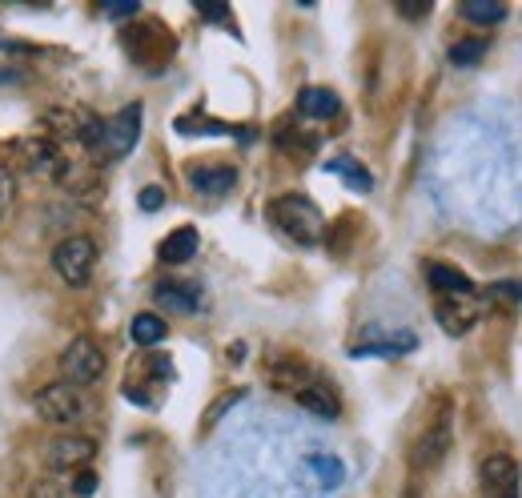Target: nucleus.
I'll list each match as a JSON object with an SVG mask.
<instances>
[{"instance_id": "nucleus-2", "label": "nucleus", "mask_w": 522, "mask_h": 498, "mask_svg": "<svg viewBox=\"0 0 522 498\" xmlns=\"http://www.w3.org/2000/svg\"><path fill=\"white\" fill-rule=\"evenodd\" d=\"M53 270L61 274L65 286H85L97 270V241L85 237V233H73L65 237L57 249H53Z\"/></svg>"}, {"instance_id": "nucleus-28", "label": "nucleus", "mask_w": 522, "mask_h": 498, "mask_svg": "<svg viewBox=\"0 0 522 498\" xmlns=\"http://www.w3.org/2000/svg\"><path fill=\"white\" fill-rule=\"evenodd\" d=\"M237 402H241V394H229V398H221V402H217V406H213V410H209L205 418H209V422H217V418H221V414H225L229 406H237Z\"/></svg>"}, {"instance_id": "nucleus-30", "label": "nucleus", "mask_w": 522, "mask_h": 498, "mask_svg": "<svg viewBox=\"0 0 522 498\" xmlns=\"http://www.w3.org/2000/svg\"><path fill=\"white\" fill-rule=\"evenodd\" d=\"M398 13H402V17H414V21H418V17H426V13H430V5H398Z\"/></svg>"}, {"instance_id": "nucleus-29", "label": "nucleus", "mask_w": 522, "mask_h": 498, "mask_svg": "<svg viewBox=\"0 0 522 498\" xmlns=\"http://www.w3.org/2000/svg\"><path fill=\"white\" fill-rule=\"evenodd\" d=\"M105 13L109 17H133V13H141V5H105Z\"/></svg>"}, {"instance_id": "nucleus-5", "label": "nucleus", "mask_w": 522, "mask_h": 498, "mask_svg": "<svg viewBox=\"0 0 522 498\" xmlns=\"http://www.w3.org/2000/svg\"><path fill=\"white\" fill-rule=\"evenodd\" d=\"M33 406H37V414H41L45 422H53V426H73V422H81V414H85V398H81V390L69 386V382H49L45 390H37Z\"/></svg>"}, {"instance_id": "nucleus-1", "label": "nucleus", "mask_w": 522, "mask_h": 498, "mask_svg": "<svg viewBox=\"0 0 522 498\" xmlns=\"http://www.w3.org/2000/svg\"><path fill=\"white\" fill-rule=\"evenodd\" d=\"M266 217H270L290 241H298V245H314V241H322V233H326L322 209H318L310 197H302V193H282V197H274V201L266 205Z\"/></svg>"}, {"instance_id": "nucleus-12", "label": "nucleus", "mask_w": 522, "mask_h": 498, "mask_svg": "<svg viewBox=\"0 0 522 498\" xmlns=\"http://www.w3.org/2000/svg\"><path fill=\"white\" fill-rule=\"evenodd\" d=\"M426 282H430V290H438V298H466V294H478L474 282H470L458 266H446V262H430V266H426Z\"/></svg>"}, {"instance_id": "nucleus-26", "label": "nucleus", "mask_w": 522, "mask_h": 498, "mask_svg": "<svg viewBox=\"0 0 522 498\" xmlns=\"http://www.w3.org/2000/svg\"><path fill=\"white\" fill-rule=\"evenodd\" d=\"M137 205H141L145 213H157V209L165 205V189H161V185H145V189L137 193Z\"/></svg>"}, {"instance_id": "nucleus-23", "label": "nucleus", "mask_w": 522, "mask_h": 498, "mask_svg": "<svg viewBox=\"0 0 522 498\" xmlns=\"http://www.w3.org/2000/svg\"><path fill=\"white\" fill-rule=\"evenodd\" d=\"M13 205H17V169L0 161V225L13 217Z\"/></svg>"}, {"instance_id": "nucleus-4", "label": "nucleus", "mask_w": 522, "mask_h": 498, "mask_svg": "<svg viewBox=\"0 0 522 498\" xmlns=\"http://www.w3.org/2000/svg\"><path fill=\"white\" fill-rule=\"evenodd\" d=\"M141 125H145V109L133 101V105H125L113 121H105V141H101V157L105 161H121V157H129L133 153V145L141 141Z\"/></svg>"}, {"instance_id": "nucleus-9", "label": "nucleus", "mask_w": 522, "mask_h": 498, "mask_svg": "<svg viewBox=\"0 0 522 498\" xmlns=\"http://www.w3.org/2000/svg\"><path fill=\"white\" fill-rule=\"evenodd\" d=\"M450 454V418H438L426 434H418V442L410 446V466L418 470V474H426V470H434V466H442V458Z\"/></svg>"}, {"instance_id": "nucleus-16", "label": "nucleus", "mask_w": 522, "mask_h": 498, "mask_svg": "<svg viewBox=\"0 0 522 498\" xmlns=\"http://www.w3.org/2000/svg\"><path fill=\"white\" fill-rule=\"evenodd\" d=\"M153 298H157V306L169 310V314H193V310L201 306V290H197V286H181V282H161V286L153 290Z\"/></svg>"}, {"instance_id": "nucleus-13", "label": "nucleus", "mask_w": 522, "mask_h": 498, "mask_svg": "<svg viewBox=\"0 0 522 498\" xmlns=\"http://www.w3.org/2000/svg\"><path fill=\"white\" fill-rule=\"evenodd\" d=\"M197 245H201L197 229H193V225H181V229H173V233L157 245V258H161L165 266H185L189 258H197Z\"/></svg>"}, {"instance_id": "nucleus-18", "label": "nucleus", "mask_w": 522, "mask_h": 498, "mask_svg": "<svg viewBox=\"0 0 522 498\" xmlns=\"http://www.w3.org/2000/svg\"><path fill=\"white\" fill-rule=\"evenodd\" d=\"M334 177H342L350 189H358V193H370L374 189V177H370V169L366 165H358L354 157H334L330 165H326Z\"/></svg>"}, {"instance_id": "nucleus-14", "label": "nucleus", "mask_w": 522, "mask_h": 498, "mask_svg": "<svg viewBox=\"0 0 522 498\" xmlns=\"http://www.w3.org/2000/svg\"><path fill=\"white\" fill-rule=\"evenodd\" d=\"M298 113L302 117H314V121H330L342 113V97L334 89H322V85H310L298 93Z\"/></svg>"}, {"instance_id": "nucleus-17", "label": "nucleus", "mask_w": 522, "mask_h": 498, "mask_svg": "<svg viewBox=\"0 0 522 498\" xmlns=\"http://www.w3.org/2000/svg\"><path fill=\"white\" fill-rule=\"evenodd\" d=\"M294 398H298V406H302V410H310L314 418H326V422H334V418L342 414V406H338V394H334L330 386H322V382H310V386H302Z\"/></svg>"}, {"instance_id": "nucleus-31", "label": "nucleus", "mask_w": 522, "mask_h": 498, "mask_svg": "<svg viewBox=\"0 0 522 498\" xmlns=\"http://www.w3.org/2000/svg\"><path fill=\"white\" fill-rule=\"evenodd\" d=\"M197 13H201V17H205V21H225V9H205V5H201V9H197Z\"/></svg>"}, {"instance_id": "nucleus-11", "label": "nucleus", "mask_w": 522, "mask_h": 498, "mask_svg": "<svg viewBox=\"0 0 522 498\" xmlns=\"http://www.w3.org/2000/svg\"><path fill=\"white\" fill-rule=\"evenodd\" d=\"M189 185L197 193H205V197H225L237 185V169L233 165H193L189 169Z\"/></svg>"}, {"instance_id": "nucleus-10", "label": "nucleus", "mask_w": 522, "mask_h": 498, "mask_svg": "<svg viewBox=\"0 0 522 498\" xmlns=\"http://www.w3.org/2000/svg\"><path fill=\"white\" fill-rule=\"evenodd\" d=\"M17 157L25 161V169H29L33 177L57 181L61 169H65V157H61L57 141H49V137H29V141H21V145H17Z\"/></svg>"}, {"instance_id": "nucleus-22", "label": "nucleus", "mask_w": 522, "mask_h": 498, "mask_svg": "<svg viewBox=\"0 0 522 498\" xmlns=\"http://www.w3.org/2000/svg\"><path fill=\"white\" fill-rule=\"evenodd\" d=\"M306 466L322 478V486H326V490L342 486V478H346V466H342L338 458H330V454H310V458H306Z\"/></svg>"}, {"instance_id": "nucleus-3", "label": "nucleus", "mask_w": 522, "mask_h": 498, "mask_svg": "<svg viewBox=\"0 0 522 498\" xmlns=\"http://www.w3.org/2000/svg\"><path fill=\"white\" fill-rule=\"evenodd\" d=\"M101 374H105V354H101V346L89 338V334H81V338H73L69 346H65V354H61V382H69V386H93V382H101Z\"/></svg>"}, {"instance_id": "nucleus-27", "label": "nucleus", "mask_w": 522, "mask_h": 498, "mask_svg": "<svg viewBox=\"0 0 522 498\" xmlns=\"http://www.w3.org/2000/svg\"><path fill=\"white\" fill-rule=\"evenodd\" d=\"M486 298H490V302H502V298L522 302V282H494V286L486 290Z\"/></svg>"}, {"instance_id": "nucleus-20", "label": "nucleus", "mask_w": 522, "mask_h": 498, "mask_svg": "<svg viewBox=\"0 0 522 498\" xmlns=\"http://www.w3.org/2000/svg\"><path fill=\"white\" fill-rule=\"evenodd\" d=\"M270 382L278 386V390H302V386H310V374H306V366L302 362H294V358H282V366L274 362L270 366Z\"/></svg>"}, {"instance_id": "nucleus-19", "label": "nucleus", "mask_w": 522, "mask_h": 498, "mask_svg": "<svg viewBox=\"0 0 522 498\" xmlns=\"http://www.w3.org/2000/svg\"><path fill=\"white\" fill-rule=\"evenodd\" d=\"M129 334H133V342H137V346H157V342H165L169 322H165L161 314H137V318H133V326H129Z\"/></svg>"}, {"instance_id": "nucleus-21", "label": "nucleus", "mask_w": 522, "mask_h": 498, "mask_svg": "<svg viewBox=\"0 0 522 498\" xmlns=\"http://www.w3.org/2000/svg\"><path fill=\"white\" fill-rule=\"evenodd\" d=\"M458 13L470 25H502L506 21V5H494V0H462Z\"/></svg>"}, {"instance_id": "nucleus-15", "label": "nucleus", "mask_w": 522, "mask_h": 498, "mask_svg": "<svg viewBox=\"0 0 522 498\" xmlns=\"http://www.w3.org/2000/svg\"><path fill=\"white\" fill-rule=\"evenodd\" d=\"M418 346V338L410 330H398L390 338H370V342H358L354 346V358H402Z\"/></svg>"}, {"instance_id": "nucleus-24", "label": "nucleus", "mask_w": 522, "mask_h": 498, "mask_svg": "<svg viewBox=\"0 0 522 498\" xmlns=\"http://www.w3.org/2000/svg\"><path fill=\"white\" fill-rule=\"evenodd\" d=\"M486 57V41H458V45H450V65H458V69H470V65H478Z\"/></svg>"}, {"instance_id": "nucleus-8", "label": "nucleus", "mask_w": 522, "mask_h": 498, "mask_svg": "<svg viewBox=\"0 0 522 498\" xmlns=\"http://www.w3.org/2000/svg\"><path fill=\"white\" fill-rule=\"evenodd\" d=\"M93 454H97V442L93 438H85V434H61V438H53L49 446H45V466L49 470H85L89 462H93Z\"/></svg>"}, {"instance_id": "nucleus-7", "label": "nucleus", "mask_w": 522, "mask_h": 498, "mask_svg": "<svg viewBox=\"0 0 522 498\" xmlns=\"http://www.w3.org/2000/svg\"><path fill=\"white\" fill-rule=\"evenodd\" d=\"M434 314H438V326H442L450 338H462V334H470V330L478 326V318L486 314V302H482L478 294H466V298H438Z\"/></svg>"}, {"instance_id": "nucleus-6", "label": "nucleus", "mask_w": 522, "mask_h": 498, "mask_svg": "<svg viewBox=\"0 0 522 498\" xmlns=\"http://www.w3.org/2000/svg\"><path fill=\"white\" fill-rule=\"evenodd\" d=\"M478 478H482V498H518V490H522V470L510 454L482 458Z\"/></svg>"}, {"instance_id": "nucleus-25", "label": "nucleus", "mask_w": 522, "mask_h": 498, "mask_svg": "<svg viewBox=\"0 0 522 498\" xmlns=\"http://www.w3.org/2000/svg\"><path fill=\"white\" fill-rule=\"evenodd\" d=\"M69 490H73L77 498H93V494H97V474H93L89 466H85V470H77V474H73V482H69Z\"/></svg>"}]
</instances>
